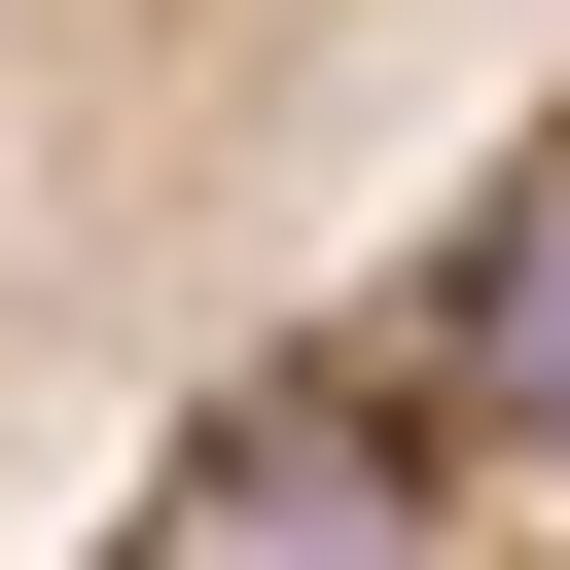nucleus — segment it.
Masks as SVG:
<instances>
[{"label":"nucleus","mask_w":570,"mask_h":570,"mask_svg":"<svg viewBox=\"0 0 570 570\" xmlns=\"http://www.w3.org/2000/svg\"><path fill=\"white\" fill-rule=\"evenodd\" d=\"M570 0H0V463H142L321 249H392Z\"/></svg>","instance_id":"obj_1"},{"label":"nucleus","mask_w":570,"mask_h":570,"mask_svg":"<svg viewBox=\"0 0 570 570\" xmlns=\"http://www.w3.org/2000/svg\"><path fill=\"white\" fill-rule=\"evenodd\" d=\"M71 570H570V71L392 214L321 249L142 463Z\"/></svg>","instance_id":"obj_2"}]
</instances>
